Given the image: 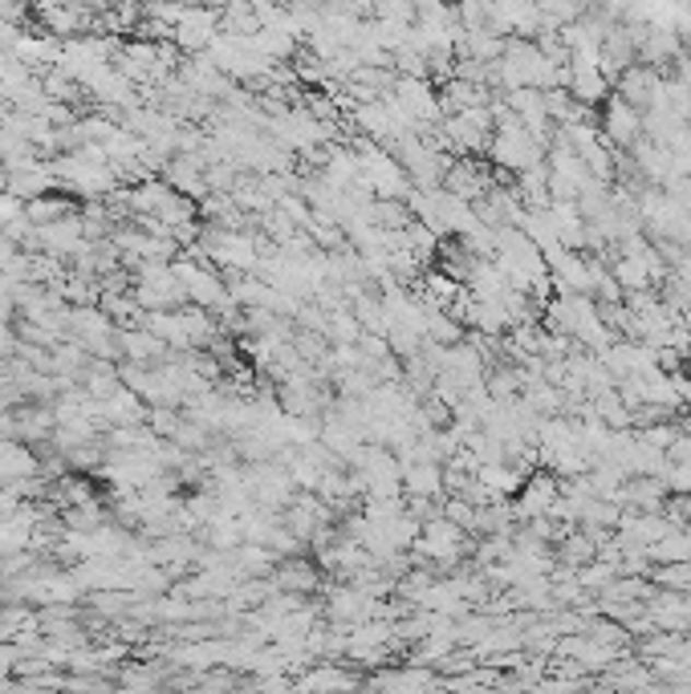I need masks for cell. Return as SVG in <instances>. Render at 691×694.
<instances>
[{"instance_id": "9c48e42d", "label": "cell", "mask_w": 691, "mask_h": 694, "mask_svg": "<svg viewBox=\"0 0 691 694\" xmlns=\"http://www.w3.org/2000/svg\"><path fill=\"white\" fill-rule=\"evenodd\" d=\"M676 439H679L676 426H655V431H647V443H651V447H671Z\"/></svg>"}, {"instance_id": "3957f363", "label": "cell", "mask_w": 691, "mask_h": 694, "mask_svg": "<svg viewBox=\"0 0 691 694\" xmlns=\"http://www.w3.org/2000/svg\"><path fill=\"white\" fill-rule=\"evenodd\" d=\"M415 544L432 556V561H456L464 549V528L456 525V520H447V516H432L428 525L419 528Z\"/></svg>"}, {"instance_id": "6da1fadb", "label": "cell", "mask_w": 691, "mask_h": 694, "mask_svg": "<svg viewBox=\"0 0 691 694\" xmlns=\"http://www.w3.org/2000/svg\"><path fill=\"white\" fill-rule=\"evenodd\" d=\"M598 130H602V139L619 142V146H634V142L643 139V110L631 106L626 98H619V94H610Z\"/></svg>"}, {"instance_id": "ba28073f", "label": "cell", "mask_w": 691, "mask_h": 694, "mask_svg": "<svg viewBox=\"0 0 691 694\" xmlns=\"http://www.w3.org/2000/svg\"><path fill=\"white\" fill-rule=\"evenodd\" d=\"M562 556L570 561V565H582L586 556H594V540H590V537H582V532H574V537L565 540Z\"/></svg>"}, {"instance_id": "7a4b0ae2", "label": "cell", "mask_w": 691, "mask_h": 694, "mask_svg": "<svg viewBox=\"0 0 691 694\" xmlns=\"http://www.w3.org/2000/svg\"><path fill=\"white\" fill-rule=\"evenodd\" d=\"M216 28H220L216 9H208V4H191V9H184V16L175 21V45H179V49H188V54H196V49H203V45H212Z\"/></svg>"}, {"instance_id": "5b68a950", "label": "cell", "mask_w": 691, "mask_h": 694, "mask_svg": "<svg viewBox=\"0 0 691 694\" xmlns=\"http://www.w3.org/2000/svg\"><path fill=\"white\" fill-rule=\"evenodd\" d=\"M403 483L411 487V496L435 499L444 492V471L435 468V459H415L403 468Z\"/></svg>"}, {"instance_id": "52a82bcc", "label": "cell", "mask_w": 691, "mask_h": 694, "mask_svg": "<svg viewBox=\"0 0 691 694\" xmlns=\"http://www.w3.org/2000/svg\"><path fill=\"white\" fill-rule=\"evenodd\" d=\"M371 13H375V21H403V25H415V0H371Z\"/></svg>"}, {"instance_id": "8992f818", "label": "cell", "mask_w": 691, "mask_h": 694, "mask_svg": "<svg viewBox=\"0 0 691 694\" xmlns=\"http://www.w3.org/2000/svg\"><path fill=\"white\" fill-rule=\"evenodd\" d=\"M558 496H562V487L549 480V475L546 480L537 475V480H529L525 492H520V516H529V520H534V516H549L553 504H558Z\"/></svg>"}, {"instance_id": "277c9868", "label": "cell", "mask_w": 691, "mask_h": 694, "mask_svg": "<svg viewBox=\"0 0 691 694\" xmlns=\"http://www.w3.org/2000/svg\"><path fill=\"white\" fill-rule=\"evenodd\" d=\"M659 82H663V73L655 70V66L634 61V66H626V70L614 78V94L626 98L631 106H639V110H647L651 98H655V90H659Z\"/></svg>"}]
</instances>
